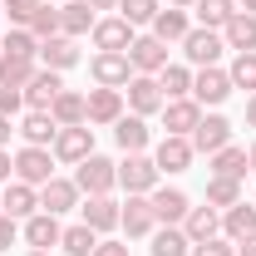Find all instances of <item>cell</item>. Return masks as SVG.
I'll return each instance as SVG.
<instances>
[{
	"label": "cell",
	"instance_id": "6da1fadb",
	"mask_svg": "<svg viewBox=\"0 0 256 256\" xmlns=\"http://www.w3.org/2000/svg\"><path fill=\"white\" fill-rule=\"evenodd\" d=\"M114 182H118V162L98 158V153H89V158L79 162V172H74V188L84 192V197H108Z\"/></svg>",
	"mask_w": 256,
	"mask_h": 256
},
{
	"label": "cell",
	"instance_id": "7a4b0ae2",
	"mask_svg": "<svg viewBox=\"0 0 256 256\" xmlns=\"http://www.w3.org/2000/svg\"><path fill=\"white\" fill-rule=\"evenodd\" d=\"M124 98H128V108L138 114V118H148V114H162V84H158V74H133L124 84Z\"/></svg>",
	"mask_w": 256,
	"mask_h": 256
},
{
	"label": "cell",
	"instance_id": "3957f363",
	"mask_svg": "<svg viewBox=\"0 0 256 256\" xmlns=\"http://www.w3.org/2000/svg\"><path fill=\"white\" fill-rule=\"evenodd\" d=\"M118 188H128V197H148L158 188V162L143 158V153H128L118 162Z\"/></svg>",
	"mask_w": 256,
	"mask_h": 256
},
{
	"label": "cell",
	"instance_id": "277c9868",
	"mask_svg": "<svg viewBox=\"0 0 256 256\" xmlns=\"http://www.w3.org/2000/svg\"><path fill=\"white\" fill-rule=\"evenodd\" d=\"M188 138H192V153H207L212 158V153H222L226 143H232V124H226L222 114H202Z\"/></svg>",
	"mask_w": 256,
	"mask_h": 256
},
{
	"label": "cell",
	"instance_id": "5b68a950",
	"mask_svg": "<svg viewBox=\"0 0 256 256\" xmlns=\"http://www.w3.org/2000/svg\"><path fill=\"white\" fill-rule=\"evenodd\" d=\"M89 74H94L98 89H124L128 79H133V64H128V54H118V50H98L94 64H89Z\"/></svg>",
	"mask_w": 256,
	"mask_h": 256
},
{
	"label": "cell",
	"instance_id": "8992f818",
	"mask_svg": "<svg viewBox=\"0 0 256 256\" xmlns=\"http://www.w3.org/2000/svg\"><path fill=\"white\" fill-rule=\"evenodd\" d=\"M128 64H133V74H162V64H168V44H162L158 34H133V44H128Z\"/></svg>",
	"mask_w": 256,
	"mask_h": 256
},
{
	"label": "cell",
	"instance_id": "52a82bcc",
	"mask_svg": "<svg viewBox=\"0 0 256 256\" xmlns=\"http://www.w3.org/2000/svg\"><path fill=\"white\" fill-rule=\"evenodd\" d=\"M15 178L20 182H30V188H44L50 178H54V158H50V148H20L15 153Z\"/></svg>",
	"mask_w": 256,
	"mask_h": 256
},
{
	"label": "cell",
	"instance_id": "ba28073f",
	"mask_svg": "<svg viewBox=\"0 0 256 256\" xmlns=\"http://www.w3.org/2000/svg\"><path fill=\"white\" fill-rule=\"evenodd\" d=\"M222 50H226V40H222V30H188V40H182V54H188L197 69H207V64H217L222 60Z\"/></svg>",
	"mask_w": 256,
	"mask_h": 256
},
{
	"label": "cell",
	"instance_id": "9c48e42d",
	"mask_svg": "<svg viewBox=\"0 0 256 256\" xmlns=\"http://www.w3.org/2000/svg\"><path fill=\"white\" fill-rule=\"evenodd\" d=\"M89 153H94V128L89 124H74V128L54 133V158L60 162H84Z\"/></svg>",
	"mask_w": 256,
	"mask_h": 256
},
{
	"label": "cell",
	"instance_id": "30bf717a",
	"mask_svg": "<svg viewBox=\"0 0 256 256\" xmlns=\"http://www.w3.org/2000/svg\"><path fill=\"white\" fill-rule=\"evenodd\" d=\"M226 94H232V79H226V69H217V64H207V69H197L192 74V98L197 104H226Z\"/></svg>",
	"mask_w": 256,
	"mask_h": 256
},
{
	"label": "cell",
	"instance_id": "8fae6325",
	"mask_svg": "<svg viewBox=\"0 0 256 256\" xmlns=\"http://www.w3.org/2000/svg\"><path fill=\"white\" fill-rule=\"evenodd\" d=\"M118 226L128 232V242H133V236H153V232H158L153 202H148V197H128L124 207H118Z\"/></svg>",
	"mask_w": 256,
	"mask_h": 256
},
{
	"label": "cell",
	"instance_id": "7c38bea8",
	"mask_svg": "<svg viewBox=\"0 0 256 256\" xmlns=\"http://www.w3.org/2000/svg\"><path fill=\"white\" fill-rule=\"evenodd\" d=\"M148 202H153V217H158L162 226H182V217H188V207H192L182 188H153Z\"/></svg>",
	"mask_w": 256,
	"mask_h": 256
},
{
	"label": "cell",
	"instance_id": "4fadbf2b",
	"mask_svg": "<svg viewBox=\"0 0 256 256\" xmlns=\"http://www.w3.org/2000/svg\"><path fill=\"white\" fill-rule=\"evenodd\" d=\"M192 138H178V133H168L158 148H153V162H158V172H188L192 168Z\"/></svg>",
	"mask_w": 256,
	"mask_h": 256
},
{
	"label": "cell",
	"instance_id": "5bb4252c",
	"mask_svg": "<svg viewBox=\"0 0 256 256\" xmlns=\"http://www.w3.org/2000/svg\"><path fill=\"white\" fill-rule=\"evenodd\" d=\"M197 118H202V104H197L192 94L162 104V124H168V133H178V138H188L192 128H197Z\"/></svg>",
	"mask_w": 256,
	"mask_h": 256
},
{
	"label": "cell",
	"instance_id": "9a60e30c",
	"mask_svg": "<svg viewBox=\"0 0 256 256\" xmlns=\"http://www.w3.org/2000/svg\"><path fill=\"white\" fill-rule=\"evenodd\" d=\"M60 89H64V79L54 74V69H44V64H40V69H34V79L25 84V104L40 108V114H50V104L60 98Z\"/></svg>",
	"mask_w": 256,
	"mask_h": 256
},
{
	"label": "cell",
	"instance_id": "2e32d148",
	"mask_svg": "<svg viewBox=\"0 0 256 256\" xmlns=\"http://www.w3.org/2000/svg\"><path fill=\"white\" fill-rule=\"evenodd\" d=\"M0 212L15 217V222H20V217H34V212H40V188H30V182L15 178V182L5 188V197H0Z\"/></svg>",
	"mask_w": 256,
	"mask_h": 256
},
{
	"label": "cell",
	"instance_id": "e0dca14e",
	"mask_svg": "<svg viewBox=\"0 0 256 256\" xmlns=\"http://www.w3.org/2000/svg\"><path fill=\"white\" fill-rule=\"evenodd\" d=\"M89 124H118L124 118V89H89Z\"/></svg>",
	"mask_w": 256,
	"mask_h": 256
},
{
	"label": "cell",
	"instance_id": "ac0fdd59",
	"mask_svg": "<svg viewBox=\"0 0 256 256\" xmlns=\"http://www.w3.org/2000/svg\"><path fill=\"white\" fill-rule=\"evenodd\" d=\"M69 207H79V188L69 182V178H50L44 188H40V212H50V217H60Z\"/></svg>",
	"mask_w": 256,
	"mask_h": 256
},
{
	"label": "cell",
	"instance_id": "d6986e66",
	"mask_svg": "<svg viewBox=\"0 0 256 256\" xmlns=\"http://www.w3.org/2000/svg\"><path fill=\"white\" fill-rule=\"evenodd\" d=\"M222 236L226 242H246V236H256V202H236V207H226L222 212Z\"/></svg>",
	"mask_w": 256,
	"mask_h": 256
},
{
	"label": "cell",
	"instance_id": "ffe728a7",
	"mask_svg": "<svg viewBox=\"0 0 256 256\" xmlns=\"http://www.w3.org/2000/svg\"><path fill=\"white\" fill-rule=\"evenodd\" d=\"M64 226L60 217H50V212H34V217H25V242H30L34 252H50V246H60Z\"/></svg>",
	"mask_w": 256,
	"mask_h": 256
},
{
	"label": "cell",
	"instance_id": "44dd1931",
	"mask_svg": "<svg viewBox=\"0 0 256 256\" xmlns=\"http://www.w3.org/2000/svg\"><path fill=\"white\" fill-rule=\"evenodd\" d=\"M40 64H44V69H54V74L74 69V64H79V50H74V40H69V34L40 40Z\"/></svg>",
	"mask_w": 256,
	"mask_h": 256
},
{
	"label": "cell",
	"instance_id": "7402d4cb",
	"mask_svg": "<svg viewBox=\"0 0 256 256\" xmlns=\"http://www.w3.org/2000/svg\"><path fill=\"white\" fill-rule=\"evenodd\" d=\"M222 40H226V50H236V54H252V50H256V15L236 10V15L222 25Z\"/></svg>",
	"mask_w": 256,
	"mask_h": 256
},
{
	"label": "cell",
	"instance_id": "603a6c76",
	"mask_svg": "<svg viewBox=\"0 0 256 256\" xmlns=\"http://www.w3.org/2000/svg\"><path fill=\"white\" fill-rule=\"evenodd\" d=\"M94 44H98V50H118V54H128V44H133V25H128L124 15H108V20H98V25H94Z\"/></svg>",
	"mask_w": 256,
	"mask_h": 256
},
{
	"label": "cell",
	"instance_id": "cb8c5ba5",
	"mask_svg": "<svg viewBox=\"0 0 256 256\" xmlns=\"http://www.w3.org/2000/svg\"><path fill=\"white\" fill-rule=\"evenodd\" d=\"M98 20H94V5L89 0H69V5H60V34H69V40H79V34H89Z\"/></svg>",
	"mask_w": 256,
	"mask_h": 256
},
{
	"label": "cell",
	"instance_id": "d4e9b609",
	"mask_svg": "<svg viewBox=\"0 0 256 256\" xmlns=\"http://www.w3.org/2000/svg\"><path fill=\"white\" fill-rule=\"evenodd\" d=\"M182 232H188V242L222 236V212H217V207H188V217H182Z\"/></svg>",
	"mask_w": 256,
	"mask_h": 256
},
{
	"label": "cell",
	"instance_id": "484cf974",
	"mask_svg": "<svg viewBox=\"0 0 256 256\" xmlns=\"http://www.w3.org/2000/svg\"><path fill=\"white\" fill-rule=\"evenodd\" d=\"M50 114H54V124H60V128L89 124V104H84V94H74V89H60V98L50 104Z\"/></svg>",
	"mask_w": 256,
	"mask_h": 256
},
{
	"label": "cell",
	"instance_id": "4316f807",
	"mask_svg": "<svg viewBox=\"0 0 256 256\" xmlns=\"http://www.w3.org/2000/svg\"><path fill=\"white\" fill-rule=\"evenodd\" d=\"M188 30H192V20H188V10H178V5H168V10H158V20H153V34H158L162 44H182L188 40Z\"/></svg>",
	"mask_w": 256,
	"mask_h": 256
},
{
	"label": "cell",
	"instance_id": "83f0119b",
	"mask_svg": "<svg viewBox=\"0 0 256 256\" xmlns=\"http://www.w3.org/2000/svg\"><path fill=\"white\" fill-rule=\"evenodd\" d=\"M34 69H40V60H25V54H0V84L5 89H25L34 79Z\"/></svg>",
	"mask_w": 256,
	"mask_h": 256
},
{
	"label": "cell",
	"instance_id": "f1b7e54d",
	"mask_svg": "<svg viewBox=\"0 0 256 256\" xmlns=\"http://www.w3.org/2000/svg\"><path fill=\"white\" fill-rule=\"evenodd\" d=\"M114 138H118V148H124V153H143L153 133H148V124H143L138 114H128V118H118V124H114Z\"/></svg>",
	"mask_w": 256,
	"mask_h": 256
},
{
	"label": "cell",
	"instance_id": "f546056e",
	"mask_svg": "<svg viewBox=\"0 0 256 256\" xmlns=\"http://www.w3.org/2000/svg\"><path fill=\"white\" fill-rule=\"evenodd\" d=\"M79 212H84V226H94V232H114L118 226V202L114 197H89Z\"/></svg>",
	"mask_w": 256,
	"mask_h": 256
},
{
	"label": "cell",
	"instance_id": "4dcf8cb0",
	"mask_svg": "<svg viewBox=\"0 0 256 256\" xmlns=\"http://www.w3.org/2000/svg\"><path fill=\"white\" fill-rule=\"evenodd\" d=\"M20 133H25V143H30V148H44V143H54L60 124H54V114H40V108H30V114H25V124H20Z\"/></svg>",
	"mask_w": 256,
	"mask_h": 256
},
{
	"label": "cell",
	"instance_id": "1f68e13d",
	"mask_svg": "<svg viewBox=\"0 0 256 256\" xmlns=\"http://www.w3.org/2000/svg\"><path fill=\"white\" fill-rule=\"evenodd\" d=\"M246 168H252V162H246V148H232V143H226L222 153H212V178H236V182H242Z\"/></svg>",
	"mask_w": 256,
	"mask_h": 256
},
{
	"label": "cell",
	"instance_id": "d6a6232c",
	"mask_svg": "<svg viewBox=\"0 0 256 256\" xmlns=\"http://www.w3.org/2000/svg\"><path fill=\"white\" fill-rule=\"evenodd\" d=\"M158 84H162V98H188L192 94V69L188 64H162Z\"/></svg>",
	"mask_w": 256,
	"mask_h": 256
},
{
	"label": "cell",
	"instance_id": "836d02e7",
	"mask_svg": "<svg viewBox=\"0 0 256 256\" xmlns=\"http://www.w3.org/2000/svg\"><path fill=\"white\" fill-rule=\"evenodd\" d=\"M236 202H242V182H236V178H207V207L226 212V207H236Z\"/></svg>",
	"mask_w": 256,
	"mask_h": 256
},
{
	"label": "cell",
	"instance_id": "e575fe53",
	"mask_svg": "<svg viewBox=\"0 0 256 256\" xmlns=\"http://www.w3.org/2000/svg\"><path fill=\"white\" fill-rule=\"evenodd\" d=\"M188 252H192V242L182 226H158L153 232V256H188Z\"/></svg>",
	"mask_w": 256,
	"mask_h": 256
},
{
	"label": "cell",
	"instance_id": "d590c367",
	"mask_svg": "<svg viewBox=\"0 0 256 256\" xmlns=\"http://www.w3.org/2000/svg\"><path fill=\"white\" fill-rule=\"evenodd\" d=\"M60 246H64L69 256H94V246H98V232H94V226H84V222H79V226H64Z\"/></svg>",
	"mask_w": 256,
	"mask_h": 256
},
{
	"label": "cell",
	"instance_id": "8d00e7d4",
	"mask_svg": "<svg viewBox=\"0 0 256 256\" xmlns=\"http://www.w3.org/2000/svg\"><path fill=\"white\" fill-rule=\"evenodd\" d=\"M232 15H236V0H197V20H202V30H222Z\"/></svg>",
	"mask_w": 256,
	"mask_h": 256
},
{
	"label": "cell",
	"instance_id": "74e56055",
	"mask_svg": "<svg viewBox=\"0 0 256 256\" xmlns=\"http://www.w3.org/2000/svg\"><path fill=\"white\" fill-rule=\"evenodd\" d=\"M118 10H124V20L138 30V25H153L162 10V0H118Z\"/></svg>",
	"mask_w": 256,
	"mask_h": 256
},
{
	"label": "cell",
	"instance_id": "f35d334b",
	"mask_svg": "<svg viewBox=\"0 0 256 256\" xmlns=\"http://www.w3.org/2000/svg\"><path fill=\"white\" fill-rule=\"evenodd\" d=\"M0 50H5V54H25V60H40V40H34L25 25H15V30L5 34V40H0Z\"/></svg>",
	"mask_w": 256,
	"mask_h": 256
},
{
	"label": "cell",
	"instance_id": "ab89813d",
	"mask_svg": "<svg viewBox=\"0 0 256 256\" xmlns=\"http://www.w3.org/2000/svg\"><path fill=\"white\" fill-rule=\"evenodd\" d=\"M226 79H232V89H252L256 94V50L252 54H236L232 69H226Z\"/></svg>",
	"mask_w": 256,
	"mask_h": 256
},
{
	"label": "cell",
	"instance_id": "60d3db41",
	"mask_svg": "<svg viewBox=\"0 0 256 256\" xmlns=\"http://www.w3.org/2000/svg\"><path fill=\"white\" fill-rule=\"evenodd\" d=\"M25 30H30L34 40H54V34H60V10H50V5H40V10H34V20L25 25Z\"/></svg>",
	"mask_w": 256,
	"mask_h": 256
},
{
	"label": "cell",
	"instance_id": "b9f144b4",
	"mask_svg": "<svg viewBox=\"0 0 256 256\" xmlns=\"http://www.w3.org/2000/svg\"><path fill=\"white\" fill-rule=\"evenodd\" d=\"M192 256H236V242H226V236H207V242H192Z\"/></svg>",
	"mask_w": 256,
	"mask_h": 256
},
{
	"label": "cell",
	"instance_id": "7bdbcfd3",
	"mask_svg": "<svg viewBox=\"0 0 256 256\" xmlns=\"http://www.w3.org/2000/svg\"><path fill=\"white\" fill-rule=\"evenodd\" d=\"M40 5H44V0H5V15H10V25H30Z\"/></svg>",
	"mask_w": 256,
	"mask_h": 256
},
{
	"label": "cell",
	"instance_id": "ee69618b",
	"mask_svg": "<svg viewBox=\"0 0 256 256\" xmlns=\"http://www.w3.org/2000/svg\"><path fill=\"white\" fill-rule=\"evenodd\" d=\"M20 108H25V89H5V84H0V114L10 118V114H20Z\"/></svg>",
	"mask_w": 256,
	"mask_h": 256
},
{
	"label": "cell",
	"instance_id": "f6af8a7d",
	"mask_svg": "<svg viewBox=\"0 0 256 256\" xmlns=\"http://www.w3.org/2000/svg\"><path fill=\"white\" fill-rule=\"evenodd\" d=\"M15 232H20V226H15V217H5V212H0V252H10Z\"/></svg>",
	"mask_w": 256,
	"mask_h": 256
},
{
	"label": "cell",
	"instance_id": "bcb514c9",
	"mask_svg": "<svg viewBox=\"0 0 256 256\" xmlns=\"http://www.w3.org/2000/svg\"><path fill=\"white\" fill-rule=\"evenodd\" d=\"M94 256H128V246H124V242H98Z\"/></svg>",
	"mask_w": 256,
	"mask_h": 256
},
{
	"label": "cell",
	"instance_id": "7dc6e473",
	"mask_svg": "<svg viewBox=\"0 0 256 256\" xmlns=\"http://www.w3.org/2000/svg\"><path fill=\"white\" fill-rule=\"evenodd\" d=\"M10 172H15V158H10V153L0 148V182H10Z\"/></svg>",
	"mask_w": 256,
	"mask_h": 256
},
{
	"label": "cell",
	"instance_id": "c3c4849f",
	"mask_svg": "<svg viewBox=\"0 0 256 256\" xmlns=\"http://www.w3.org/2000/svg\"><path fill=\"white\" fill-rule=\"evenodd\" d=\"M236 256H256V236H246V242H236Z\"/></svg>",
	"mask_w": 256,
	"mask_h": 256
},
{
	"label": "cell",
	"instance_id": "681fc988",
	"mask_svg": "<svg viewBox=\"0 0 256 256\" xmlns=\"http://www.w3.org/2000/svg\"><path fill=\"white\" fill-rule=\"evenodd\" d=\"M246 124H252V128H256V94H252V98H246Z\"/></svg>",
	"mask_w": 256,
	"mask_h": 256
},
{
	"label": "cell",
	"instance_id": "f907efd6",
	"mask_svg": "<svg viewBox=\"0 0 256 256\" xmlns=\"http://www.w3.org/2000/svg\"><path fill=\"white\" fill-rule=\"evenodd\" d=\"M94 10H118V0H89Z\"/></svg>",
	"mask_w": 256,
	"mask_h": 256
},
{
	"label": "cell",
	"instance_id": "816d5d0a",
	"mask_svg": "<svg viewBox=\"0 0 256 256\" xmlns=\"http://www.w3.org/2000/svg\"><path fill=\"white\" fill-rule=\"evenodd\" d=\"M5 138H10V118L0 114V148H5Z\"/></svg>",
	"mask_w": 256,
	"mask_h": 256
},
{
	"label": "cell",
	"instance_id": "f5cc1de1",
	"mask_svg": "<svg viewBox=\"0 0 256 256\" xmlns=\"http://www.w3.org/2000/svg\"><path fill=\"white\" fill-rule=\"evenodd\" d=\"M242 10H246V15H256V0H242Z\"/></svg>",
	"mask_w": 256,
	"mask_h": 256
},
{
	"label": "cell",
	"instance_id": "db71d44e",
	"mask_svg": "<svg viewBox=\"0 0 256 256\" xmlns=\"http://www.w3.org/2000/svg\"><path fill=\"white\" fill-rule=\"evenodd\" d=\"M246 162H252V168H256V143H252V148H246Z\"/></svg>",
	"mask_w": 256,
	"mask_h": 256
},
{
	"label": "cell",
	"instance_id": "11a10c76",
	"mask_svg": "<svg viewBox=\"0 0 256 256\" xmlns=\"http://www.w3.org/2000/svg\"><path fill=\"white\" fill-rule=\"evenodd\" d=\"M168 5H178V10H182V5H197V0H168Z\"/></svg>",
	"mask_w": 256,
	"mask_h": 256
},
{
	"label": "cell",
	"instance_id": "9f6ffc18",
	"mask_svg": "<svg viewBox=\"0 0 256 256\" xmlns=\"http://www.w3.org/2000/svg\"><path fill=\"white\" fill-rule=\"evenodd\" d=\"M25 256H50V252H25Z\"/></svg>",
	"mask_w": 256,
	"mask_h": 256
},
{
	"label": "cell",
	"instance_id": "6f0895ef",
	"mask_svg": "<svg viewBox=\"0 0 256 256\" xmlns=\"http://www.w3.org/2000/svg\"><path fill=\"white\" fill-rule=\"evenodd\" d=\"M0 54H5V50H0Z\"/></svg>",
	"mask_w": 256,
	"mask_h": 256
}]
</instances>
